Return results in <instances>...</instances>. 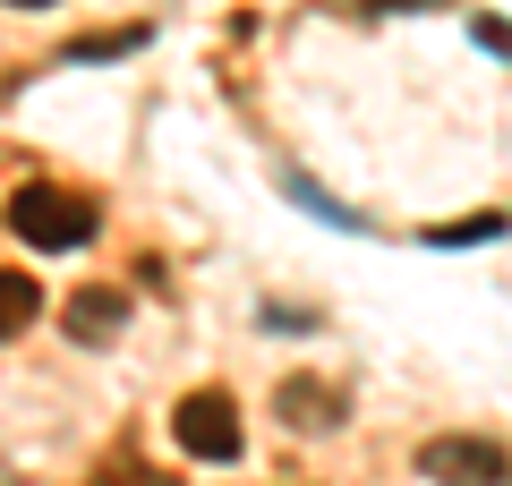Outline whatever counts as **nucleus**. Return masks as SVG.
<instances>
[{"label":"nucleus","mask_w":512,"mask_h":486,"mask_svg":"<svg viewBox=\"0 0 512 486\" xmlns=\"http://www.w3.org/2000/svg\"><path fill=\"white\" fill-rule=\"evenodd\" d=\"M478 43H487V52H512V26H495V18H478Z\"/></svg>","instance_id":"10"},{"label":"nucleus","mask_w":512,"mask_h":486,"mask_svg":"<svg viewBox=\"0 0 512 486\" xmlns=\"http://www.w3.org/2000/svg\"><path fill=\"white\" fill-rule=\"evenodd\" d=\"M120 324H128V299H120V290H77V299H69V333H77L86 350L111 342Z\"/></svg>","instance_id":"5"},{"label":"nucleus","mask_w":512,"mask_h":486,"mask_svg":"<svg viewBox=\"0 0 512 486\" xmlns=\"http://www.w3.org/2000/svg\"><path fill=\"white\" fill-rule=\"evenodd\" d=\"M111 52H137V35H86V43H69V60H111Z\"/></svg>","instance_id":"9"},{"label":"nucleus","mask_w":512,"mask_h":486,"mask_svg":"<svg viewBox=\"0 0 512 486\" xmlns=\"http://www.w3.org/2000/svg\"><path fill=\"white\" fill-rule=\"evenodd\" d=\"M86 486H180V478H163V469H146L137 452H120V461H103Z\"/></svg>","instance_id":"7"},{"label":"nucleus","mask_w":512,"mask_h":486,"mask_svg":"<svg viewBox=\"0 0 512 486\" xmlns=\"http://www.w3.org/2000/svg\"><path fill=\"white\" fill-rule=\"evenodd\" d=\"M274 418H282V427H299V435H333L350 418V401L333 393L325 376H282L274 384Z\"/></svg>","instance_id":"4"},{"label":"nucleus","mask_w":512,"mask_h":486,"mask_svg":"<svg viewBox=\"0 0 512 486\" xmlns=\"http://www.w3.org/2000/svg\"><path fill=\"white\" fill-rule=\"evenodd\" d=\"M171 435H180L188 461H239V401L231 393H188L180 410H171Z\"/></svg>","instance_id":"3"},{"label":"nucleus","mask_w":512,"mask_h":486,"mask_svg":"<svg viewBox=\"0 0 512 486\" xmlns=\"http://www.w3.org/2000/svg\"><path fill=\"white\" fill-rule=\"evenodd\" d=\"M9 9H52V0H9Z\"/></svg>","instance_id":"11"},{"label":"nucleus","mask_w":512,"mask_h":486,"mask_svg":"<svg viewBox=\"0 0 512 486\" xmlns=\"http://www.w3.org/2000/svg\"><path fill=\"white\" fill-rule=\"evenodd\" d=\"M419 478L427 486H504L512 452L495 444V435H427L419 444Z\"/></svg>","instance_id":"2"},{"label":"nucleus","mask_w":512,"mask_h":486,"mask_svg":"<svg viewBox=\"0 0 512 486\" xmlns=\"http://www.w3.org/2000/svg\"><path fill=\"white\" fill-rule=\"evenodd\" d=\"M495 231H504V214H478V222H453V231H427V248H478Z\"/></svg>","instance_id":"8"},{"label":"nucleus","mask_w":512,"mask_h":486,"mask_svg":"<svg viewBox=\"0 0 512 486\" xmlns=\"http://www.w3.org/2000/svg\"><path fill=\"white\" fill-rule=\"evenodd\" d=\"M9 231L26 239V248H86L94 239V205L86 197H69V188H52V180H26L18 197H9Z\"/></svg>","instance_id":"1"},{"label":"nucleus","mask_w":512,"mask_h":486,"mask_svg":"<svg viewBox=\"0 0 512 486\" xmlns=\"http://www.w3.org/2000/svg\"><path fill=\"white\" fill-rule=\"evenodd\" d=\"M35 316H43V282H35V273H18V265H0V342L26 333Z\"/></svg>","instance_id":"6"}]
</instances>
